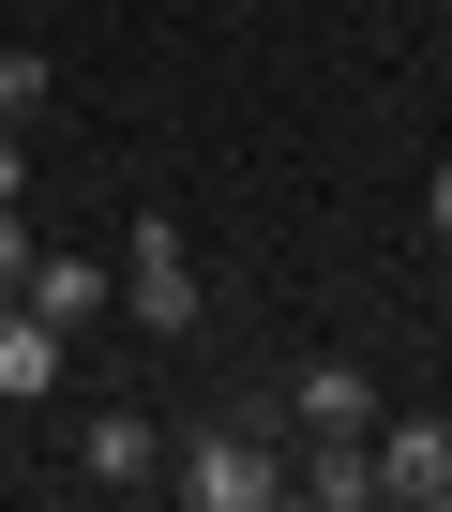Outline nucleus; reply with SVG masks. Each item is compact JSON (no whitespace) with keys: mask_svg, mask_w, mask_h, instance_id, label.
<instances>
[{"mask_svg":"<svg viewBox=\"0 0 452 512\" xmlns=\"http://www.w3.org/2000/svg\"><path fill=\"white\" fill-rule=\"evenodd\" d=\"M287 437L317 452V437H377V377L362 362H302L287 377Z\"/></svg>","mask_w":452,"mask_h":512,"instance_id":"obj_3","label":"nucleus"},{"mask_svg":"<svg viewBox=\"0 0 452 512\" xmlns=\"http://www.w3.org/2000/svg\"><path fill=\"white\" fill-rule=\"evenodd\" d=\"M121 302H136V332H151V347H181V332L211 317V287H196V256H181V226H166V211H136V241H121Z\"/></svg>","mask_w":452,"mask_h":512,"instance_id":"obj_2","label":"nucleus"},{"mask_svg":"<svg viewBox=\"0 0 452 512\" xmlns=\"http://www.w3.org/2000/svg\"><path fill=\"white\" fill-rule=\"evenodd\" d=\"M422 241H452V166H437V181H422Z\"/></svg>","mask_w":452,"mask_h":512,"instance_id":"obj_12","label":"nucleus"},{"mask_svg":"<svg viewBox=\"0 0 452 512\" xmlns=\"http://www.w3.org/2000/svg\"><path fill=\"white\" fill-rule=\"evenodd\" d=\"M46 91H61V76H46V46H0V121H31Z\"/></svg>","mask_w":452,"mask_h":512,"instance_id":"obj_9","label":"nucleus"},{"mask_svg":"<svg viewBox=\"0 0 452 512\" xmlns=\"http://www.w3.org/2000/svg\"><path fill=\"white\" fill-rule=\"evenodd\" d=\"M362 452H377V497H407V512L452 497V422H392V437H362Z\"/></svg>","mask_w":452,"mask_h":512,"instance_id":"obj_7","label":"nucleus"},{"mask_svg":"<svg viewBox=\"0 0 452 512\" xmlns=\"http://www.w3.org/2000/svg\"><path fill=\"white\" fill-rule=\"evenodd\" d=\"M61 377H76V332L31 317V302H0V407H46Z\"/></svg>","mask_w":452,"mask_h":512,"instance_id":"obj_4","label":"nucleus"},{"mask_svg":"<svg viewBox=\"0 0 452 512\" xmlns=\"http://www.w3.org/2000/svg\"><path fill=\"white\" fill-rule=\"evenodd\" d=\"M16 287H31V196L0 211V302H16Z\"/></svg>","mask_w":452,"mask_h":512,"instance_id":"obj_10","label":"nucleus"},{"mask_svg":"<svg viewBox=\"0 0 452 512\" xmlns=\"http://www.w3.org/2000/svg\"><path fill=\"white\" fill-rule=\"evenodd\" d=\"M166 482H181L196 512H272V497H287V467H272L257 422H196V437L166 452Z\"/></svg>","mask_w":452,"mask_h":512,"instance_id":"obj_1","label":"nucleus"},{"mask_svg":"<svg viewBox=\"0 0 452 512\" xmlns=\"http://www.w3.org/2000/svg\"><path fill=\"white\" fill-rule=\"evenodd\" d=\"M31 196V121H0V211Z\"/></svg>","mask_w":452,"mask_h":512,"instance_id":"obj_11","label":"nucleus"},{"mask_svg":"<svg viewBox=\"0 0 452 512\" xmlns=\"http://www.w3.org/2000/svg\"><path fill=\"white\" fill-rule=\"evenodd\" d=\"M31 317H61V332H91L106 302H121V272H106V256H76V241H31V287H16Z\"/></svg>","mask_w":452,"mask_h":512,"instance_id":"obj_5","label":"nucleus"},{"mask_svg":"<svg viewBox=\"0 0 452 512\" xmlns=\"http://www.w3.org/2000/svg\"><path fill=\"white\" fill-rule=\"evenodd\" d=\"M76 482H106V497H136V482H166V437H151L136 407H91V422H76Z\"/></svg>","mask_w":452,"mask_h":512,"instance_id":"obj_6","label":"nucleus"},{"mask_svg":"<svg viewBox=\"0 0 452 512\" xmlns=\"http://www.w3.org/2000/svg\"><path fill=\"white\" fill-rule=\"evenodd\" d=\"M287 482H302L317 512H377V452H362V437H317V452H302Z\"/></svg>","mask_w":452,"mask_h":512,"instance_id":"obj_8","label":"nucleus"}]
</instances>
